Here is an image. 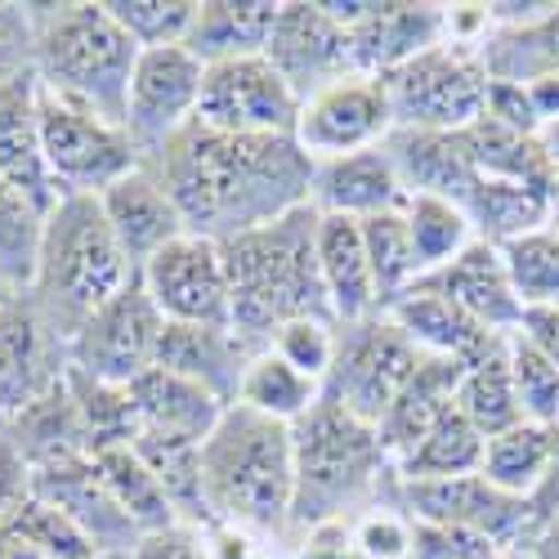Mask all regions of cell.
Here are the masks:
<instances>
[{
	"mask_svg": "<svg viewBox=\"0 0 559 559\" xmlns=\"http://www.w3.org/2000/svg\"><path fill=\"white\" fill-rule=\"evenodd\" d=\"M144 166L166 183L189 233L215 242L309 206L318 170L296 134H219L202 121L183 126Z\"/></svg>",
	"mask_w": 559,
	"mask_h": 559,
	"instance_id": "1",
	"label": "cell"
},
{
	"mask_svg": "<svg viewBox=\"0 0 559 559\" xmlns=\"http://www.w3.org/2000/svg\"><path fill=\"white\" fill-rule=\"evenodd\" d=\"M219 251L228 269V328L255 354L269 349V336L292 318H305V313L332 318L328 292H322V277H318L313 206H300L264 228L238 233V238H224Z\"/></svg>",
	"mask_w": 559,
	"mask_h": 559,
	"instance_id": "2",
	"label": "cell"
},
{
	"mask_svg": "<svg viewBox=\"0 0 559 559\" xmlns=\"http://www.w3.org/2000/svg\"><path fill=\"white\" fill-rule=\"evenodd\" d=\"M202 501L211 524L247 528L251 537H287L296 501L292 426L233 403L202 443Z\"/></svg>",
	"mask_w": 559,
	"mask_h": 559,
	"instance_id": "3",
	"label": "cell"
},
{
	"mask_svg": "<svg viewBox=\"0 0 559 559\" xmlns=\"http://www.w3.org/2000/svg\"><path fill=\"white\" fill-rule=\"evenodd\" d=\"M296 443V501L292 533L332 520H358L362 510L390 497L394 461L377 435V426L358 421L345 407L318 399L305 421L292 426Z\"/></svg>",
	"mask_w": 559,
	"mask_h": 559,
	"instance_id": "4",
	"label": "cell"
},
{
	"mask_svg": "<svg viewBox=\"0 0 559 559\" xmlns=\"http://www.w3.org/2000/svg\"><path fill=\"white\" fill-rule=\"evenodd\" d=\"M134 277L139 269L126 260L117 233L104 219L99 198L68 193L45 215L40 264L27 296L63 341H72L81 322L104 309L117 292H126Z\"/></svg>",
	"mask_w": 559,
	"mask_h": 559,
	"instance_id": "5",
	"label": "cell"
},
{
	"mask_svg": "<svg viewBox=\"0 0 559 559\" xmlns=\"http://www.w3.org/2000/svg\"><path fill=\"white\" fill-rule=\"evenodd\" d=\"M36 23V76L45 90L126 126L130 76L139 45L117 27L104 0L32 5Z\"/></svg>",
	"mask_w": 559,
	"mask_h": 559,
	"instance_id": "6",
	"label": "cell"
},
{
	"mask_svg": "<svg viewBox=\"0 0 559 559\" xmlns=\"http://www.w3.org/2000/svg\"><path fill=\"white\" fill-rule=\"evenodd\" d=\"M40 153L50 166L59 193H90L99 198L104 189H112L117 179H126L130 170L144 166L139 148L130 144L126 126L90 112L55 90L40 85Z\"/></svg>",
	"mask_w": 559,
	"mask_h": 559,
	"instance_id": "7",
	"label": "cell"
},
{
	"mask_svg": "<svg viewBox=\"0 0 559 559\" xmlns=\"http://www.w3.org/2000/svg\"><path fill=\"white\" fill-rule=\"evenodd\" d=\"M385 81L394 130H471L488 108V72L479 55L435 45L412 63L394 68Z\"/></svg>",
	"mask_w": 559,
	"mask_h": 559,
	"instance_id": "8",
	"label": "cell"
},
{
	"mask_svg": "<svg viewBox=\"0 0 559 559\" xmlns=\"http://www.w3.org/2000/svg\"><path fill=\"white\" fill-rule=\"evenodd\" d=\"M421 358L426 354L416 349L385 313L358 322V328H341L336 367H332V377L322 381V399L345 407L349 416H358L367 426H381L399 390L412 381V371L421 367Z\"/></svg>",
	"mask_w": 559,
	"mask_h": 559,
	"instance_id": "9",
	"label": "cell"
},
{
	"mask_svg": "<svg viewBox=\"0 0 559 559\" xmlns=\"http://www.w3.org/2000/svg\"><path fill=\"white\" fill-rule=\"evenodd\" d=\"M166 336V318L144 292V283H134L117 292L104 309H95L81 332L68 341L72 371L104 385H134L139 377H148L157 367V349Z\"/></svg>",
	"mask_w": 559,
	"mask_h": 559,
	"instance_id": "10",
	"label": "cell"
},
{
	"mask_svg": "<svg viewBox=\"0 0 559 559\" xmlns=\"http://www.w3.org/2000/svg\"><path fill=\"white\" fill-rule=\"evenodd\" d=\"M390 497L403 515L421 524H443V528H465L479 533L506 555H524L533 533L542 528L533 515V501H520L501 488H492L484 475H461V479H430V484H403L394 475Z\"/></svg>",
	"mask_w": 559,
	"mask_h": 559,
	"instance_id": "11",
	"label": "cell"
},
{
	"mask_svg": "<svg viewBox=\"0 0 559 559\" xmlns=\"http://www.w3.org/2000/svg\"><path fill=\"white\" fill-rule=\"evenodd\" d=\"M206 63L189 45H162V50H139L130 99H126V134L139 157L153 162L170 139L198 121Z\"/></svg>",
	"mask_w": 559,
	"mask_h": 559,
	"instance_id": "12",
	"label": "cell"
},
{
	"mask_svg": "<svg viewBox=\"0 0 559 559\" xmlns=\"http://www.w3.org/2000/svg\"><path fill=\"white\" fill-rule=\"evenodd\" d=\"M139 283L166 322L179 328H228V269L215 238L179 233L144 269Z\"/></svg>",
	"mask_w": 559,
	"mask_h": 559,
	"instance_id": "13",
	"label": "cell"
},
{
	"mask_svg": "<svg viewBox=\"0 0 559 559\" xmlns=\"http://www.w3.org/2000/svg\"><path fill=\"white\" fill-rule=\"evenodd\" d=\"M198 121L219 134H296L300 99L264 55L228 59L202 76Z\"/></svg>",
	"mask_w": 559,
	"mask_h": 559,
	"instance_id": "14",
	"label": "cell"
},
{
	"mask_svg": "<svg viewBox=\"0 0 559 559\" xmlns=\"http://www.w3.org/2000/svg\"><path fill=\"white\" fill-rule=\"evenodd\" d=\"M390 134H394V112H390L385 81L362 72L318 90L313 99L300 104V121H296V144L313 162L381 148Z\"/></svg>",
	"mask_w": 559,
	"mask_h": 559,
	"instance_id": "15",
	"label": "cell"
},
{
	"mask_svg": "<svg viewBox=\"0 0 559 559\" xmlns=\"http://www.w3.org/2000/svg\"><path fill=\"white\" fill-rule=\"evenodd\" d=\"M264 59L277 68L296 99H313L345 76H354V50L349 32L322 10V0H283L264 45Z\"/></svg>",
	"mask_w": 559,
	"mask_h": 559,
	"instance_id": "16",
	"label": "cell"
},
{
	"mask_svg": "<svg viewBox=\"0 0 559 559\" xmlns=\"http://www.w3.org/2000/svg\"><path fill=\"white\" fill-rule=\"evenodd\" d=\"M68 341L50 328L27 292L0 309V421H10L36 399L68 381Z\"/></svg>",
	"mask_w": 559,
	"mask_h": 559,
	"instance_id": "17",
	"label": "cell"
},
{
	"mask_svg": "<svg viewBox=\"0 0 559 559\" xmlns=\"http://www.w3.org/2000/svg\"><path fill=\"white\" fill-rule=\"evenodd\" d=\"M345 32L354 50V72L390 76L416 55L443 45V5H430V0H421V5L416 0H362V14Z\"/></svg>",
	"mask_w": 559,
	"mask_h": 559,
	"instance_id": "18",
	"label": "cell"
},
{
	"mask_svg": "<svg viewBox=\"0 0 559 559\" xmlns=\"http://www.w3.org/2000/svg\"><path fill=\"white\" fill-rule=\"evenodd\" d=\"M40 76L36 68L0 85V179L19 189L40 215H50L63 193L40 153Z\"/></svg>",
	"mask_w": 559,
	"mask_h": 559,
	"instance_id": "19",
	"label": "cell"
},
{
	"mask_svg": "<svg viewBox=\"0 0 559 559\" xmlns=\"http://www.w3.org/2000/svg\"><path fill=\"white\" fill-rule=\"evenodd\" d=\"M32 497L59 506L63 515L90 537V546H95L104 559L130 555V546L139 542V528L121 515V506L108 497V488L99 484L90 456L63 461V465H45V471H32Z\"/></svg>",
	"mask_w": 559,
	"mask_h": 559,
	"instance_id": "20",
	"label": "cell"
},
{
	"mask_svg": "<svg viewBox=\"0 0 559 559\" xmlns=\"http://www.w3.org/2000/svg\"><path fill=\"white\" fill-rule=\"evenodd\" d=\"M407 189L403 179L381 148L367 153H349V157H332L318 162L313 170V189H309V206L318 215H345V219H371V215H390L407 206Z\"/></svg>",
	"mask_w": 559,
	"mask_h": 559,
	"instance_id": "21",
	"label": "cell"
},
{
	"mask_svg": "<svg viewBox=\"0 0 559 559\" xmlns=\"http://www.w3.org/2000/svg\"><path fill=\"white\" fill-rule=\"evenodd\" d=\"M99 206H104V219L117 233V242L134 269H144L166 242H175L179 233H189L175 198L166 193V183L148 166L130 170L126 179L112 183V189H104Z\"/></svg>",
	"mask_w": 559,
	"mask_h": 559,
	"instance_id": "22",
	"label": "cell"
},
{
	"mask_svg": "<svg viewBox=\"0 0 559 559\" xmlns=\"http://www.w3.org/2000/svg\"><path fill=\"white\" fill-rule=\"evenodd\" d=\"M421 283L435 287V292H443V296H452L488 336H515L520 332L524 305H520L515 287H510L497 247L471 242L452 264H443L439 273L421 277Z\"/></svg>",
	"mask_w": 559,
	"mask_h": 559,
	"instance_id": "23",
	"label": "cell"
},
{
	"mask_svg": "<svg viewBox=\"0 0 559 559\" xmlns=\"http://www.w3.org/2000/svg\"><path fill=\"white\" fill-rule=\"evenodd\" d=\"M318 277H322V292H328V309L341 328H358L367 318H381V296L367 264L358 219L318 215Z\"/></svg>",
	"mask_w": 559,
	"mask_h": 559,
	"instance_id": "24",
	"label": "cell"
},
{
	"mask_svg": "<svg viewBox=\"0 0 559 559\" xmlns=\"http://www.w3.org/2000/svg\"><path fill=\"white\" fill-rule=\"evenodd\" d=\"M385 153L407 193H435L461 206V198L479 179V166L465 148L461 130H394L385 139Z\"/></svg>",
	"mask_w": 559,
	"mask_h": 559,
	"instance_id": "25",
	"label": "cell"
},
{
	"mask_svg": "<svg viewBox=\"0 0 559 559\" xmlns=\"http://www.w3.org/2000/svg\"><path fill=\"white\" fill-rule=\"evenodd\" d=\"M251 358L255 349L233 328H179V322H166V336L157 349V367L198 381L228 407L238 403V385Z\"/></svg>",
	"mask_w": 559,
	"mask_h": 559,
	"instance_id": "26",
	"label": "cell"
},
{
	"mask_svg": "<svg viewBox=\"0 0 559 559\" xmlns=\"http://www.w3.org/2000/svg\"><path fill=\"white\" fill-rule=\"evenodd\" d=\"M385 318L394 322V328H399L416 349L430 354V358L471 362V358L492 341L452 296H443V292H435V287H426V283L407 287V292L385 309Z\"/></svg>",
	"mask_w": 559,
	"mask_h": 559,
	"instance_id": "27",
	"label": "cell"
},
{
	"mask_svg": "<svg viewBox=\"0 0 559 559\" xmlns=\"http://www.w3.org/2000/svg\"><path fill=\"white\" fill-rule=\"evenodd\" d=\"M130 399H134L139 430L170 435V439H193V443H206L211 430L219 426V416L228 412L224 399H215L211 390H202L189 377H175V371H166V367H153L148 377H139L130 385Z\"/></svg>",
	"mask_w": 559,
	"mask_h": 559,
	"instance_id": "28",
	"label": "cell"
},
{
	"mask_svg": "<svg viewBox=\"0 0 559 559\" xmlns=\"http://www.w3.org/2000/svg\"><path fill=\"white\" fill-rule=\"evenodd\" d=\"M456 381H461V362L452 358H421V367L412 371V381L399 390V399L390 403L385 421L377 426L390 461L399 465L416 443H421L430 435V426L439 421V416L452 407L456 399Z\"/></svg>",
	"mask_w": 559,
	"mask_h": 559,
	"instance_id": "29",
	"label": "cell"
},
{
	"mask_svg": "<svg viewBox=\"0 0 559 559\" xmlns=\"http://www.w3.org/2000/svg\"><path fill=\"white\" fill-rule=\"evenodd\" d=\"M277 5L283 0H206L189 27V50L211 68L228 59H255L264 55Z\"/></svg>",
	"mask_w": 559,
	"mask_h": 559,
	"instance_id": "30",
	"label": "cell"
},
{
	"mask_svg": "<svg viewBox=\"0 0 559 559\" xmlns=\"http://www.w3.org/2000/svg\"><path fill=\"white\" fill-rule=\"evenodd\" d=\"M452 403L471 416V426L484 439L506 435L524 421L515 377H510V336H492L471 362H461V381H456Z\"/></svg>",
	"mask_w": 559,
	"mask_h": 559,
	"instance_id": "31",
	"label": "cell"
},
{
	"mask_svg": "<svg viewBox=\"0 0 559 559\" xmlns=\"http://www.w3.org/2000/svg\"><path fill=\"white\" fill-rule=\"evenodd\" d=\"M5 435H10V443L19 448V456L32 465V471L90 456V439H85V426H81V412L72 403L68 381L59 390H50L45 399H36L32 407H23L19 416H10Z\"/></svg>",
	"mask_w": 559,
	"mask_h": 559,
	"instance_id": "32",
	"label": "cell"
},
{
	"mask_svg": "<svg viewBox=\"0 0 559 559\" xmlns=\"http://www.w3.org/2000/svg\"><path fill=\"white\" fill-rule=\"evenodd\" d=\"M479 63L488 81L506 85H533L542 76H559V5L550 0L537 19L520 27H492L479 50Z\"/></svg>",
	"mask_w": 559,
	"mask_h": 559,
	"instance_id": "33",
	"label": "cell"
},
{
	"mask_svg": "<svg viewBox=\"0 0 559 559\" xmlns=\"http://www.w3.org/2000/svg\"><path fill=\"white\" fill-rule=\"evenodd\" d=\"M90 465H95V475L108 488V497L121 506V515L139 528V537L157 533V528H170V524H183L175 501L166 497V488L157 484V475L148 471L144 461H139V452L130 443L90 452Z\"/></svg>",
	"mask_w": 559,
	"mask_h": 559,
	"instance_id": "34",
	"label": "cell"
},
{
	"mask_svg": "<svg viewBox=\"0 0 559 559\" xmlns=\"http://www.w3.org/2000/svg\"><path fill=\"white\" fill-rule=\"evenodd\" d=\"M461 134H465V148H471L479 175L520 183V189H533V193H546V198L559 193V179L546 166L537 134H520V130H510L492 117H479L471 130H461Z\"/></svg>",
	"mask_w": 559,
	"mask_h": 559,
	"instance_id": "35",
	"label": "cell"
},
{
	"mask_svg": "<svg viewBox=\"0 0 559 559\" xmlns=\"http://www.w3.org/2000/svg\"><path fill=\"white\" fill-rule=\"evenodd\" d=\"M484 448H488V439L471 426V416H465V412L452 403V407L439 416V421L430 426V435L394 465V475H399L403 484H430V479L479 475Z\"/></svg>",
	"mask_w": 559,
	"mask_h": 559,
	"instance_id": "36",
	"label": "cell"
},
{
	"mask_svg": "<svg viewBox=\"0 0 559 559\" xmlns=\"http://www.w3.org/2000/svg\"><path fill=\"white\" fill-rule=\"evenodd\" d=\"M555 452H559V430L520 421L515 430L488 439L479 475H484L492 488L510 492V497L533 501V492H537V488L546 484V475H550Z\"/></svg>",
	"mask_w": 559,
	"mask_h": 559,
	"instance_id": "37",
	"label": "cell"
},
{
	"mask_svg": "<svg viewBox=\"0 0 559 559\" xmlns=\"http://www.w3.org/2000/svg\"><path fill=\"white\" fill-rule=\"evenodd\" d=\"M461 211L471 215L479 242L506 247V242H515V238H524V233H533V228L546 224L550 198L546 193H533V189H520V183L479 175L475 189L461 198Z\"/></svg>",
	"mask_w": 559,
	"mask_h": 559,
	"instance_id": "38",
	"label": "cell"
},
{
	"mask_svg": "<svg viewBox=\"0 0 559 559\" xmlns=\"http://www.w3.org/2000/svg\"><path fill=\"white\" fill-rule=\"evenodd\" d=\"M322 399V385L300 377L296 367H287L273 349H260L247 371H242V385H238V407H251L269 421H283V426H296L318 407Z\"/></svg>",
	"mask_w": 559,
	"mask_h": 559,
	"instance_id": "39",
	"label": "cell"
},
{
	"mask_svg": "<svg viewBox=\"0 0 559 559\" xmlns=\"http://www.w3.org/2000/svg\"><path fill=\"white\" fill-rule=\"evenodd\" d=\"M403 219L412 233V251H416V264H421V277L439 273L471 242H479L471 215H465L456 202L435 198V193H412L403 206Z\"/></svg>",
	"mask_w": 559,
	"mask_h": 559,
	"instance_id": "40",
	"label": "cell"
},
{
	"mask_svg": "<svg viewBox=\"0 0 559 559\" xmlns=\"http://www.w3.org/2000/svg\"><path fill=\"white\" fill-rule=\"evenodd\" d=\"M358 228H362L367 264H371V277H377V296H381V313H385L407 287L421 283V264H416V251H412V233H407L403 211L371 215Z\"/></svg>",
	"mask_w": 559,
	"mask_h": 559,
	"instance_id": "41",
	"label": "cell"
},
{
	"mask_svg": "<svg viewBox=\"0 0 559 559\" xmlns=\"http://www.w3.org/2000/svg\"><path fill=\"white\" fill-rule=\"evenodd\" d=\"M40 238H45V215L0 179V283L10 292H32Z\"/></svg>",
	"mask_w": 559,
	"mask_h": 559,
	"instance_id": "42",
	"label": "cell"
},
{
	"mask_svg": "<svg viewBox=\"0 0 559 559\" xmlns=\"http://www.w3.org/2000/svg\"><path fill=\"white\" fill-rule=\"evenodd\" d=\"M497 251L524 309H559V238L546 224Z\"/></svg>",
	"mask_w": 559,
	"mask_h": 559,
	"instance_id": "43",
	"label": "cell"
},
{
	"mask_svg": "<svg viewBox=\"0 0 559 559\" xmlns=\"http://www.w3.org/2000/svg\"><path fill=\"white\" fill-rule=\"evenodd\" d=\"M0 542H14L23 550H32L36 559H104L59 506L40 501V497H27V506L0 528Z\"/></svg>",
	"mask_w": 559,
	"mask_h": 559,
	"instance_id": "44",
	"label": "cell"
},
{
	"mask_svg": "<svg viewBox=\"0 0 559 559\" xmlns=\"http://www.w3.org/2000/svg\"><path fill=\"white\" fill-rule=\"evenodd\" d=\"M68 390H72V403L81 412L90 452L130 443L139 435V416H134L130 385H104V381L81 377V371H68Z\"/></svg>",
	"mask_w": 559,
	"mask_h": 559,
	"instance_id": "45",
	"label": "cell"
},
{
	"mask_svg": "<svg viewBox=\"0 0 559 559\" xmlns=\"http://www.w3.org/2000/svg\"><path fill=\"white\" fill-rule=\"evenodd\" d=\"M104 5L139 50L183 45L198 19V0H104Z\"/></svg>",
	"mask_w": 559,
	"mask_h": 559,
	"instance_id": "46",
	"label": "cell"
},
{
	"mask_svg": "<svg viewBox=\"0 0 559 559\" xmlns=\"http://www.w3.org/2000/svg\"><path fill=\"white\" fill-rule=\"evenodd\" d=\"M269 349L283 358L287 367H296L300 377L309 381H328L332 367H336V349H341V328L332 318H318V313H305V318H292L283 322L273 336H269Z\"/></svg>",
	"mask_w": 559,
	"mask_h": 559,
	"instance_id": "47",
	"label": "cell"
},
{
	"mask_svg": "<svg viewBox=\"0 0 559 559\" xmlns=\"http://www.w3.org/2000/svg\"><path fill=\"white\" fill-rule=\"evenodd\" d=\"M510 377H515V394H520V407H524V421L559 430V367L546 362L520 336H510Z\"/></svg>",
	"mask_w": 559,
	"mask_h": 559,
	"instance_id": "48",
	"label": "cell"
},
{
	"mask_svg": "<svg viewBox=\"0 0 559 559\" xmlns=\"http://www.w3.org/2000/svg\"><path fill=\"white\" fill-rule=\"evenodd\" d=\"M354 542H358L362 559H407L412 555V520L394 506V497H385L354 520Z\"/></svg>",
	"mask_w": 559,
	"mask_h": 559,
	"instance_id": "49",
	"label": "cell"
},
{
	"mask_svg": "<svg viewBox=\"0 0 559 559\" xmlns=\"http://www.w3.org/2000/svg\"><path fill=\"white\" fill-rule=\"evenodd\" d=\"M407 520H412V515H407ZM501 555H506V550L492 546V542L479 537V533L412 520V555H407V559H501Z\"/></svg>",
	"mask_w": 559,
	"mask_h": 559,
	"instance_id": "50",
	"label": "cell"
},
{
	"mask_svg": "<svg viewBox=\"0 0 559 559\" xmlns=\"http://www.w3.org/2000/svg\"><path fill=\"white\" fill-rule=\"evenodd\" d=\"M36 68V23L32 5H0V85Z\"/></svg>",
	"mask_w": 559,
	"mask_h": 559,
	"instance_id": "51",
	"label": "cell"
},
{
	"mask_svg": "<svg viewBox=\"0 0 559 559\" xmlns=\"http://www.w3.org/2000/svg\"><path fill=\"white\" fill-rule=\"evenodd\" d=\"M126 559H211L206 550V533L198 524H170L157 533H144Z\"/></svg>",
	"mask_w": 559,
	"mask_h": 559,
	"instance_id": "52",
	"label": "cell"
},
{
	"mask_svg": "<svg viewBox=\"0 0 559 559\" xmlns=\"http://www.w3.org/2000/svg\"><path fill=\"white\" fill-rule=\"evenodd\" d=\"M296 537H300V542L292 546V559H362L349 520L313 524V528H305V533H296Z\"/></svg>",
	"mask_w": 559,
	"mask_h": 559,
	"instance_id": "53",
	"label": "cell"
},
{
	"mask_svg": "<svg viewBox=\"0 0 559 559\" xmlns=\"http://www.w3.org/2000/svg\"><path fill=\"white\" fill-rule=\"evenodd\" d=\"M32 497V465L19 456L10 435L0 439V528H5Z\"/></svg>",
	"mask_w": 559,
	"mask_h": 559,
	"instance_id": "54",
	"label": "cell"
},
{
	"mask_svg": "<svg viewBox=\"0 0 559 559\" xmlns=\"http://www.w3.org/2000/svg\"><path fill=\"white\" fill-rule=\"evenodd\" d=\"M484 117L510 126V130H520V134H542V121L533 112V99H528V90L524 85H506V81H492L488 85V108Z\"/></svg>",
	"mask_w": 559,
	"mask_h": 559,
	"instance_id": "55",
	"label": "cell"
},
{
	"mask_svg": "<svg viewBox=\"0 0 559 559\" xmlns=\"http://www.w3.org/2000/svg\"><path fill=\"white\" fill-rule=\"evenodd\" d=\"M515 336H520L524 345H533L546 362L559 367V309H524Z\"/></svg>",
	"mask_w": 559,
	"mask_h": 559,
	"instance_id": "56",
	"label": "cell"
},
{
	"mask_svg": "<svg viewBox=\"0 0 559 559\" xmlns=\"http://www.w3.org/2000/svg\"><path fill=\"white\" fill-rule=\"evenodd\" d=\"M524 90H528L533 112H537L542 126H546V121H559V76H542V81H533V85H524Z\"/></svg>",
	"mask_w": 559,
	"mask_h": 559,
	"instance_id": "57",
	"label": "cell"
},
{
	"mask_svg": "<svg viewBox=\"0 0 559 559\" xmlns=\"http://www.w3.org/2000/svg\"><path fill=\"white\" fill-rule=\"evenodd\" d=\"M524 559H559V515L546 520V524L533 533V542L524 546Z\"/></svg>",
	"mask_w": 559,
	"mask_h": 559,
	"instance_id": "58",
	"label": "cell"
},
{
	"mask_svg": "<svg viewBox=\"0 0 559 559\" xmlns=\"http://www.w3.org/2000/svg\"><path fill=\"white\" fill-rule=\"evenodd\" d=\"M537 144H542V153H546V166H550L555 179H559V121H546V126H542Z\"/></svg>",
	"mask_w": 559,
	"mask_h": 559,
	"instance_id": "59",
	"label": "cell"
},
{
	"mask_svg": "<svg viewBox=\"0 0 559 559\" xmlns=\"http://www.w3.org/2000/svg\"><path fill=\"white\" fill-rule=\"evenodd\" d=\"M546 228H550L555 238H559V193L550 198V211H546Z\"/></svg>",
	"mask_w": 559,
	"mask_h": 559,
	"instance_id": "60",
	"label": "cell"
},
{
	"mask_svg": "<svg viewBox=\"0 0 559 559\" xmlns=\"http://www.w3.org/2000/svg\"><path fill=\"white\" fill-rule=\"evenodd\" d=\"M10 296H19V292H10L5 283H0V309H5V305H10Z\"/></svg>",
	"mask_w": 559,
	"mask_h": 559,
	"instance_id": "61",
	"label": "cell"
},
{
	"mask_svg": "<svg viewBox=\"0 0 559 559\" xmlns=\"http://www.w3.org/2000/svg\"><path fill=\"white\" fill-rule=\"evenodd\" d=\"M0 439H5V421H0Z\"/></svg>",
	"mask_w": 559,
	"mask_h": 559,
	"instance_id": "62",
	"label": "cell"
},
{
	"mask_svg": "<svg viewBox=\"0 0 559 559\" xmlns=\"http://www.w3.org/2000/svg\"><path fill=\"white\" fill-rule=\"evenodd\" d=\"M260 559H273V555H260Z\"/></svg>",
	"mask_w": 559,
	"mask_h": 559,
	"instance_id": "63",
	"label": "cell"
},
{
	"mask_svg": "<svg viewBox=\"0 0 559 559\" xmlns=\"http://www.w3.org/2000/svg\"><path fill=\"white\" fill-rule=\"evenodd\" d=\"M112 559H126V555H112Z\"/></svg>",
	"mask_w": 559,
	"mask_h": 559,
	"instance_id": "64",
	"label": "cell"
}]
</instances>
